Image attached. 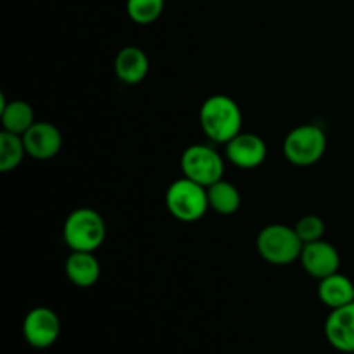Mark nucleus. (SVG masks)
<instances>
[{
	"instance_id": "1",
	"label": "nucleus",
	"mask_w": 354,
	"mask_h": 354,
	"mask_svg": "<svg viewBox=\"0 0 354 354\" xmlns=\"http://www.w3.org/2000/svg\"><path fill=\"white\" fill-rule=\"evenodd\" d=\"M199 124L211 142L227 144L242 131V111L230 95L214 93L201 106Z\"/></svg>"
},
{
	"instance_id": "2",
	"label": "nucleus",
	"mask_w": 354,
	"mask_h": 354,
	"mask_svg": "<svg viewBox=\"0 0 354 354\" xmlns=\"http://www.w3.org/2000/svg\"><path fill=\"white\" fill-rule=\"evenodd\" d=\"M303 241L296 228L289 225L273 223L261 228L256 237V249L266 263L275 266H287L299 261L303 252Z\"/></svg>"
},
{
	"instance_id": "3",
	"label": "nucleus",
	"mask_w": 354,
	"mask_h": 354,
	"mask_svg": "<svg viewBox=\"0 0 354 354\" xmlns=\"http://www.w3.org/2000/svg\"><path fill=\"white\" fill-rule=\"evenodd\" d=\"M62 237L71 251L95 252L106 241V221L92 207H78L66 218Z\"/></svg>"
},
{
	"instance_id": "4",
	"label": "nucleus",
	"mask_w": 354,
	"mask_h": 354,
	"mask_svg": "<svg viewBox=\"0 0 354 354\" xmlns=\"http://www.w3.org/2000/svg\"><path fill=\"white\" fill-rule=\"evenodd\" d=\"M282 151L290 165L308 168L324 158L327 151V135L318 124H299L286 135Z\"/></svg>"
},
{
	"instance_id": "5",
	"label": "nucleus",
	"mask_w": 354,
	"mask_h": 354,
	"mask_svg": "<svg viewBox=\"0 0 354 354\" xmlns=\"http://www.w3.org/2000/svg\"><path fill=\"white\" fill-rule=\"evenodd\" d=\"M165 201L169 214L183 223L199 221L209 209L206 187L199 185L187 176L175 180L168 187Z\"/></svg>"
},
{
	"instance_id": "6",
	"label": "nucleus",
	"mask_w": 354,
	"mask_h": 354,
	"mask_svg": "<svg viewBox=\"0 0 354 354\" xmlns=\"http://www.w3.org/2000/svg\"><path fill=\"white\" fill-rule=\"evenodd\" d=\"M180 168L183 176L207 189L214 182L223 178L225 159L211 145L194 144L183 151L180 158Z\"/></svg>"
},
{
	"instance_id": "7",
	"label": "nucleus",
	"mask_w": 354,
	"mask_h": 354,
	"mask_svg": "<svg viewBox=\"0 0 354 354\" xmlns=\"http://www.w3.org/2000/svg\"><path fill=\"white\" fill-rule=\"evenodd\" d=\"M61 320L50 308L38 306L26 313L23 320V337L31 348L47 349L59 339Z\"/></svg>"
},
{
	"instance_id": "8",
	"label": "nucleus",
	"mask_w": 354,
	"mask_h": 354,
	"mask_svg": "<svg viewBox=\"0 0 354 354\" xmlns=\"http://www.w3.org/2000/svg\"><path fill=\"white\" fill-rule=\"evenodd\" d=\"M268 147L259 135L241 131L225 144V159L241 169H254L265 162Z\"/></svg>"
},
{
	"instance_id": "9",
	"label": "nucleus",
	"mask_w": 354,
	"mask_h": 354,
	"mask_svg": "<svg viewBox=\"0 0 354 354\" xmlns=\"http://www.w3.org/2000/svg\"><path fill=\"white\" fill-rule=\"evenodd\" d=\"M21 137H23L26 154L38 161L55 158L62 147L61 131L48 121H35Z\"/></svg>"
},
{
	"instance_id": "10",
	"label": "nucleus",
	"mask_w": 354,
	"mask_h": 354,
	"mask_svg": "<svg viewBox=\"0 0 354 354\" xmlns=\"http://www.w3.org/2000/svg\"><path fill=\"white\" fill-rule=\"evenodd\" d=\"M299 261L308 275L322 280L325 277L332 275V273L339 272L341 254L335 249V245H332L330 242L322 239V241L304 244Z\"/></svg>"
},
{
	"instance_id": "11",
	"label": "nucleus",
	"mask_w": 354,
	"mask_h": 354,
	"mask_svg": "<svg viewBox=\"0 0 354 354\" xmlns=\"http://www.w3.org/2000/svg\"><path fill=\"white\" fill-rule=\"evenodd\" d=\"M324 332L332 348L339 353L354 354V301L330 311Z\"/></svg>"
},
{
	"instance_id": "12",
	"label": "nucleus",
	"mask_w": 354,
	"mask_h": 354,
	"mask_svg": "<svg viewBox=\"0 0 354 354\" xmlns=\"http://www.w3.org/2000/svg\"><path fill=\"white\" fill-rule=\"evenodd\" d=\"M149 57L140 47L128 45L118 52L114 59V71L124 85H138L149 73Z\"/></svg>"
},
{
	"instance_id": "13",
	"label": "nucleus",
	"mask_w": 354,
	"mask_h": 354,
	"mask_svg": "<svg viewBox=\"0 0 354 354\" xmlns=\"http://www.w3.org/2000/svg\"><path fill=\"white\" fill-rule=\"evenodd\" d=\"M64 273L73 286L88 289L100 279V263L93 252L71 251V254L66 258Z\"/></svg>"
},
{
	"instance_id": "14",
	"label": "nucleus",
	"mask_w": 354,
	"mask_h": 354,
	"mask_svg": "<svg viewBox=\"0 0 354 354\" xmlns=\"http://www.w3.org/2000/svg\"><path fill=\"white\" fill-rule=\"evenodd\" d=\"M318 297L322 303L330 310L346 306L354 301V283L349 277L342 273H332L320 280L318 286Z\"/></svg>"
},
{
	"instance_id": "15",
	"label": "nucleus",
	"mask_w": 354,
	"mask_h": 354,
	"mask_svg": "<svg viewBox=\"0 0 354 354\" xmlns=\"http://www.w3.org/2000/svg\"><path fill=\"white\" fill-rule=\"evenodd\" d=\"M0 121L2 130L10 133L23 135L35 123L33 107L24 100H6V95H0Z\"/></svg>"
},
{
	"instance_id": "16",
	"label": "nucleus",
	"mask_w": 354,
	"mask_h": 354,
	"mask_svg": "<svg viewBox=\"0 0 354 354\" xmlns=\"http://www.w3.org/2000/svg\"><path fill=\"white\" fill-rule=\"evenodd\" d=\"M207 201H209L211 209L216 211L218 214L228 216V214H234L235 211H239L242 197L234 183L221 178L207 187Z\"/></svg>"
},
{
	"instance_id": "17",
	"label": "nucleus",
	"mask_w": 354,
	"mask_h": 354,
	"mask_svg": "<svg viewBox=\"0 0 354 354\" xmlns=\"http://www.w3.org/2000/svg\"><path fill=\"white\" fill-rule=\"evenodd\" d=\"M26 156L24 142L21 135L10 131H0V171L7 173L16 169Z\"/></svg>"
},
{
	"instance_id": "18",
	"label": "nucleus",
	"mask_w": 354,
	"mask_h": 354,
	"mask_svg": "<svg viewBox=\"0 0 354 354\" xmlns=\"http://www.w3.org/2000/svg\"><path fill=\"white\" fill-rule=\"evenodd\" d=\"M165 10V0H127V14L133 23L151 24Z\"/></svg>"
},
{
	"instance_id": "19",
	"label": "nucleus",
	"mask_w": 354,
	"mask_h": 354,
	"mask_svg": "<svg viewBox=\"0 0 354 354\" xmlns=\"http://www.w3.org/2000/svg\"><path fill=\"white\" fill-rule=\"evenodd\" d=\"M303 244L322 241L325 235V221L318 214H304L294 225Z\"/></svg>"
}]
</instances>
